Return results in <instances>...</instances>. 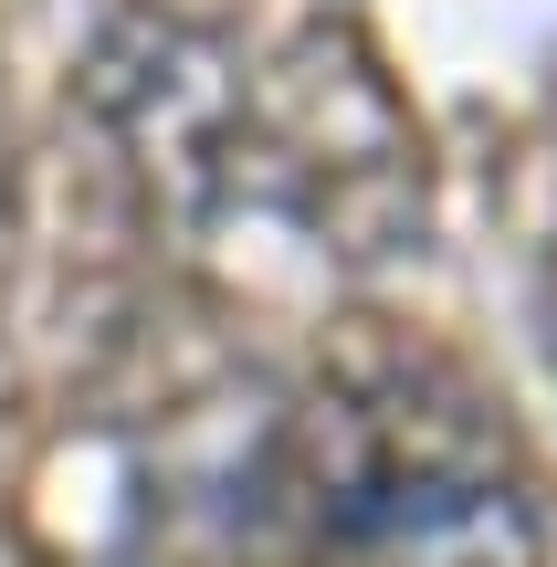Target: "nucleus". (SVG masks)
<instances>
[{"label":"nucleus","mask_w":557,"mask_h":567,"mask_svg":"<svg viewBox=\"0 0 557 567\" xmlns=\"http://www.w3.org/2000/svg\"><path fill=\"white\" fill-rule=\"evenodd\" d=\"M274 505L306 567H547V505L516 431L442 358L316 379L274 431Z\"/></svg>","instance_id":"f257e3e1"},{"label":"nucleus","mask_w":557,"mask_h":567,"mask_svg":"<svg viewBox=\"0 0 557 567\" xmlns=\"http://www.w3.org/2000/svg\"><path fill=\"white\" fill-rule=\"evenodd\" d=\"M243 189L316 231V252L390 264L421 243V126L379 84V63L348 32H306L285 74H252Z\"/></svg>","instance_id":"f03ea898"},{"label":"nucleus","mask_w":557,"mask_h":567,"mask_svg":"<svg viewBox=\"0 0 557 567\" xmlns=\"http://www.w3.org/2000/svg\"><path fill=\"white\" fill-rule=\"evenodd\" d=\"M84 105L137 158V179L168 210L210 221L243 200V137H252V63L189 11H116L84 53Z\"/></svg>","instance_id":"7ed1b4c3"},{"label":"nucleus","mask_w":557,"mask_h":567,"mask_svg":"<svg viewBox=\"0 0 557 567\" xmlns=\"http://www.w3.org/2000/svg\"><path fill=\"white\" fill-rule=\"evenodd\" d=\"M547 358H557V252H547Z\"/></svg>","instance_id":"20e7f679"}]
</instances>
